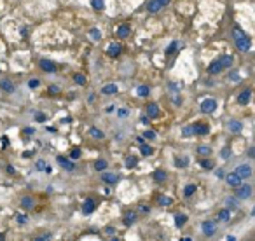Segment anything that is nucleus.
Returning a JSON list of instances; mask_svg holds the SVG:
<instances>
[{
	"instance_id": "obj_1",
	"label": "nucleus",
	"mask_w": 255,
	"mask_h": 241,
	"mask_svg": "<svg viewBox=\"0 0 255 241\" xmlns=\"http://www.w3.org/2000/svg\"><path fill=\"white\" fill-rule=\"evenodd\" d=\"M252 192H253V191H252V185H246V183L236 187V198L238 199H248L250 196H252Z\"/></svg>"
},
{
	"instance_id": "obj_2",
	"label": "nucleus",
	"mask_w": 255,
	"mask_h": 241,
	"mask_svg": "<svg viewBox=\"0 0 255 241\" xmlns=\"http://www.w3.org/2000/svg\"><path fill=\"white\" fill-rule=\"evenodd\" d=\"M234 42H236V47H238V51H241V53H246V51H250V47H252V40H250L246 35H245V37L236 38Z\"/></svg>"
},
{
	"instance_id": "obj_3",
	"label": "nucleus",
	"mask_w": 255,
	"mask_h": 241,
	"mask_svg": "<svg viewBox=\"0 0 255 241\" xmlns=\"http://www.w3.org/2000/svg\"><path fill=\"white\" fill-rule=\"evenodd\" d=\"M201 229H203V234L205 236H213L217 232V224L213 222V220H205L203 224H201Z\"/></svg>"
},
{
	"instance_id": "obj_4",
	"label": "nucleus",
	"mask_w": 255,
	"mask_h": 241,
	"mask_svg": "<svg viewBox=\"0 0 255 241\" xmlns=\"http://www.w3.org/2000/svg\"><path fill=\"white\" fill-rule=\"evenodd\" d=\"M215 108H217V102L213 98H208L205 102H201V112L203 114H212L215 112Z\"/></svg>"
},
{
	"instance_id": "obj_5",
	"label": "nucleus",
	"mask_w": 255,
	"mask_h": 241,
	"mask_svg": "<svg viewBox=\"0 0 255 241\" xmlns=\"http://www.w3.org/2000/svg\"><path fill=\"white\" fill-rule=\"evenodd\" d=\"M122 51V46L119 42H114V44H109V47H107V54H109L110 58H117Z\"/></svg>"
},
{
	"instance_id": "obj_6",
	"label": "nucleus",
	"mask_w": 255,
	"mask_h": 241,
	"mask_svg": "<svg viewBox=\"0 0 255 241\" xmlns=\"http://www.w3.org/2000/svg\"><path fill=\"white\" fill-rule=\"evenodd\" d=\"M225 180H227V183L231 187H238V185H241V180L243 178L239 177L236 171H233V173H229V175H225Z\"/></svg>"
},
{
	"instance_id": "obj_7",
	"label": "nucleus",
	"mask_w": 255,
	"mask_h": 241,
	"mask_svg": "<svg viewBox=\"0 0 255 241\" xmlns=\"http://www.w3.org/2000/svg\"><path fill=\"white\" fill-rule=\"evenodd\" d=\"M56 161H58V164H60L63 170H68V171H72V170L75 168V164H74L70 159H66L65 155H58V157H56Z\"/></svg>"
},
{
	"instance_id": "obj_8",
	"label": "nucleus",
	"mask_w": 255,
	"mask_h": 241,
	"mask_svg": "<svg viewBox=\"0 0 255 241\" xmlns=\"http://www.w3.org/2000/svg\"><path fill=\"white\" fill-rule=\"evenodd\" d=\"M236 173H238L241 178H250L252 177V166L250 164H239L236 168Z\"/></svg>"
},
{
	"instance_id": "obj_9",
	"label": "nucleus",
	"mask_w": 255,
	"mask_h": 241,
	"mask_svg": "<svg viewBox=\"0 0 255 241\" xmlns=\"http://www.w3.org/2000/svg\"><path fill=\"white\" fill-rule=\"evenodd\" d=\"M222 70H224V66H222V63H220V59H215V61H212V63L208 65V74H212V75L220 74Z\"/></svg>"
},
{
	"instance_id": "obj_10",
	"label": "nucleus",
	"mask_w": 255,
	"mask_h": 241,
	"mask_svg": "<svg viewBox=\"0 0 255 241\" xmlns=\"http://www.w3.org/2000/svg\"><path fill=\"white\" fill-rule=\"evenodd\" d=\"M94 208H96L94 201H93L91 198H87L86 201H84V204H82V213L89 215V213H93V211H94Z\"/></svg>"
},
{
	"instance_id": "obj_11",
	"label": "nucleus",
	"mask_w": 255,
	"mask_h": 241,
	"mask_svg": "<svg viewBox=\"0 0 255 241\" xmlns=\"http://www.w3.org/2000/svg\"><path fill=\"white\" fill-rule=\"evenodd\" d=\"M161 9H163V6H161V2H159V0H150V2L147 4V11L152 12V14L159 12Z\"/></svg>"
},
{
	"instance_id": "obj_12",
	"label": "nucleus",
	"mask_w": 255,
	"mask_h": 241,
	"mask_svg": "<svg viewBox=\"0 0 255 241\" xmlns=\"http://www.w3.org/2000/svg\"><path fill=\"white\" fill-rule=\"evenodd\" d=\"M250 96H252V91H250V89L241 91V93H239V96H238V103H239V105H246V103L250 102Z\"/></svg>"
},
{
	"instance_id": "obj_13",
	"label": "nucleus",
	"mask_w": 255,
	"mask_h": 241,
	"mask_svg": "<svg viewBox=\"0 0 255 241\" xmlns=\"http://www.w3.org/2000/svg\"><path fill=\"white\" fill-rule=\"evenodd\" d=\"M40 68L44 70V72H54L56 70V65L53 63V61H49V59H40Z\"/></svg>"
},
{
	"instance_id": "obj_14",
	"label": "nucleus",
	"mask_w": 255,
	"mask_h": 241,
	"mask_svg": "<svg viewBox=\"0 0 255 241\" xmlns=\"http://www.w3.org/2000/svg\"><path fill=\"white\" fill-rule=\"evenodd\" d=\"M124 225H133L136 220V211H133V210H129V211H126L124 213Z\"/></svg>"
},
{
	"instance_id": "obj_15",
	"label": "nucleus",
	"mask_w": 255,
	"mask_h": 241,
	"mask_svg": "<svg viewBox=\"0 0 255 241\" xmlns=\"http://www.w3.org/2000/svg\"><path fill=\"white\" fill-rule=\"evenodd\" d=\"M147 115L149 117H159V107L156 105V103H149L147 105Z\"/></svg>"
},
{
	"instance_id": "obj_16",
	"label": "nucleus",
	"mask_w": 255,
	"mask_h": 241,
	"mask_svg": "<svg viewBox=\"0 0 255 241\" xmlns=\"http://www.w3.org/2000/svg\"><path fill=\"white\" fill-rule=\"evenodd\" d=\"M192 128H194V135H201V136L203 135H208V131H210V128H208L206 124H194Z\"/></svg>"
},
{
	"instance_id": "obj_17",
	"label": "nucleus",
	"mask_w": 255,
	"mask_h": 241,
	"mask_svg": "<svg viewBox=\"0 0 255 241\" xmlns=\"http://www.w3.org/2000/svg\"><path fill=\"white\" fill-rule=\"evenodd\" d=\"M102 180H103L105 183H110V185H114V183H117L119 177H117V175H114V173H105L103 177H102Z\"/></svg>"
},
{
	"instance_id": "obj_18",
	"label": "nucleus",
	"mask_w": 255,
	"mask_h": 241,
	"mask_svg": "<svg viewBox=\"0 0 255 241\" xmlns=\"http://www.w3.org/2000/svg\"><path fill=\"white\" fill-rule=\"evenodd\" d=\"M115 93H117V86L115 84H107V86L102 87V94L110 96V94H115Z\"/></svg>"
},
{
	"instance_id": "obj_19",
	"label": "nucleus",
	"mask_w": 255,
	"mask_h": 241,
	"mask_svg": "<svg viewBox=\"0 0 255 241\" xmlns=\"http://www.w3.org/2000/svg\"><path fill=\"white\" fill-rule=\"evenodd\" d=\"M152 177H154V180H156V182H164V180L168 178V175H166V171H164V170H156V171L152 173Z\"/></svg>"
},
{
	"instance_id": "obj_20",
	"label": "nucleus",
	"mask_w": 255,
	"mask_h": 241,
	"mask_svg": "<svg viewBox=\"0 0 255 241\" xmlns=\"http://www.w3.org/2000/svg\"><path fill=\"white\" fill-rule=\"evenodd\" d=\"M129 32H131L129 26H128V25H122V26L117 28V32H115V33H117V37H119V38H126L128 35H129Z\"/></svg>"
},
{
	"instance_id": "obj_21",
	"label": "nucleus",
	"mask_w": 255,
	"mask_h": 241,
	"mask_svg": "<svg viewBox=\"0 0 255 241\" xmlns=\"http://www.w3.org/2000/svg\"><path fill=\"white\" fill-rule=\"evenodd\" d=\"M229 219H231V210L229 208H224V210L218 211V220H220V222H227Z\"/></svg>"
},
{
	"instance_id": "obj_22",
	"label": "nucleus",
	"mask_w": 255,
	"mask_h": 241,
	"mask_svg": "<svg viewBox=\"0 0 255 241\" xmlns=\"http://www.w3.org/2000/svg\"><path fill=\"white\" fill-rule=\"evenodd\" d=\"M33 204H35V201H33V198H30V196L21 199V208H25V210L33 208Z\"/></svg>"
},
{
	"instance_id": "obj_23",
	"label": "nucleus",
	"mask_w": 255,
	"mask_h": 241,
	"mask_svg": "<svg viewBox=\"0 0 255 241\" xmlns=\"http://www.w3.org/2000/svg\"><path fill=\"white\" fill-rule=\"evenodd\" d=\"M229 129H231L233 133H239V131L243 129V124L239 123V121H231V123H229Z\"/></svg>"
},
{
	"instance_id": "obj_24",
	"label": "nucleus",
	"mask_w": 255,
	"mask_h": 241,
	"mask_svg": "<svg viewBox=\"0 0 255 241\" xmlns=\"http://www.w3.org/2000/svg\"><path fill=\"white\" fill-rule=\"evenodd\" d=\"M0 87H2L4 91H7V93H12V89H14V86H12V82H11V80H7V79L0 80Z\"/></svg>"
},
{
	"instance_id": "obj_25",
	"label": "nucleus",
	"mask_w": 255,
	"mask_h": 241,
	"mask_svg": "<svg viewBox=\"0 0 255 241\" xmlns=\"http://www.w3.org/2000/svg\"><path fill=\"white\" fill-rule=\"evenodd\" d=\"M89 135H91L93 138H98V140H102L105 136L103 131H102V129H98V128H91V129H89Z\"/></svg>"
},
{
	"instance_id": "obj_26",
	"label": "nucleus",
	"mask_w": 255,
	"mask_h": 241,
	"mask_svg": "<svg viewBox=\"0 0 255 241\" xmlns=\"http://www.w3.org/2000/svg\"><path fill=\"white\" fill-rule=\"evenodd\" d=\"M220 63H222L224 68H229L231 65H233V56H220Z\"/></svg>"
},
{
	"instance_id": "obj_27",
	"label": "nucleus",
	"mask_w": 255,
	"mask_h": 241,
	"mask_svg": "<svg viewBox=\"0 0 255 241\" xmlns=\"http://www.w3.org/2000/svg\"><path fill=\"white\" fill-rule=\"evenodd\" d=\"M136 93H138V96L145 98V96H149L150 89H149V86H138V87H136Z\"/></svg>"
},
{
	"instance_id": "obj_28",
	"label": "nucleus",
	"mask_w": 255,
	"mask_h": 241,
	"mask_svg": "<svg viewBox=\"0 0 255 241\" xmlns=\"http://www.w3.org/2000/svg\"><path fill=\"white\" fill-rule=\"evenodd\" d=\"M185 222H187V217H185V215H177V217H175V225H177V227H184Z\"/></svg>"
},
{
	"instance_id": "obj_29",
	"label": "nucleus",
	"mask_w": 255,
	"mask_h": 241,
	"mask_svg": "<svg viewBox=\"0 0 255 241\" xmlns=\"http://www.w3.org/2000/svg\"><path fill=\"white\" fill-rule=\"evenodd\" d=\"M225 204H227L229 210H236L238 208V199L236 198H227L225 199Z\"/></svg>"
},
{
	"instance_id": "obj_30",
	"label": "nucleus",
	"mask_w": 255,
	"mask_h": 241,
	"mask_svg": "<svg viewBox=\"0 0 255 241\" xmlns=\"http://www.w3.org/2000/svg\"><path fill=\"white\" fill-rule=\"evenodd\" d=\"M201 168H205V170H213L215 168V164H213V161H210V159H201Z\"/></svg>"
},
{
	"instance_id": "obj_31",
	"label": "nucleus",
	"mask_w": 255,
	"mask_h": 241,
	"mask_svg": "<svg viewBox=\"0 0 255 241\" xmlns=\"http://www.w3.org/2000/svg\"><path fill=\"white\" fill-rule=\"evenodd\" d=\"M178 47H180V42H178V40H173V42L169 44V47L166 49V54H173Z\"/></svg>"
},
{
	"instance_id": "obj_32",
	"label": "nucleus",
	"mask_w": 255,
	"mask_h": 241,
	"mask_svg": "<svg viewBox=\"0 0 255 241\" xmlns=\"http://www.w3.org/2000/svg\"><path fill=\"white\" fill-rule=\"evenodd\" d=\"M136 163H138V159H136L135 155H129V157H126V166L129 168V170L136 166Z\"/></svg>"
},
{
	"instance_id": "obj_33",
	"label": "nucleus",
	"mask_w": 255,
	"mask_h": 241,
	"mask_svg": "<svg viewBox=\"0 0 255 241\" xmlns=\"http://www.w3.org/2000/svg\"><path fill=\"white\" fill-rule=\"evenodd\" d=\"M94 168H96L98 171H103V170H107V161H103V159H98L96 163H94Z\"/></svg>"
},
{
	"instance_id": "obj_34",
	"label": "nucleus",
	"mask_w": 255,
	"mask_h": 241,
	"mask_svg": "<svg viewBox=\"0 0 255 241\" xmlns=\"http://www.w3.org/2000/svg\"><path fill=\"white\" fill-rule=\"evenodd\" d=\"M140 152H141V155H145V157H149V155H152V152H154V149H152V147H149V145H141Z\"/></svg>"
},
{
	"instance_id": "obj_35",
	"label": "nucleus",
	"mask_w": 255,
	"mask_h": 241,
	"mask_svg": "<svg viewBox=\"0 0 255 241\" xmlns=\"http://www.w3.org/2000/svg\"><path fill=\"white\" fill-rule=\"evenodd\" d=\"M89 35H91L93 40H100V38H102V32L96 30V28H91V30H89Z\"/></svg>"
},
{
	"instance_id": "obj_36",
	"label": "nucleus",
	"mask_w": 255,
	"mask_h": 241,
	"mask_svg": "<svg viewBox=\"0 0 255 241\" xmlns=\"http://www.w3.org/2000/svg\"><path fill=\"white\" fill-rule=\"evenodd\" d=\"M157 203L161 204V206H169V204L173 203V201H171V198H166V196H161V198L157 199Z\"/></svg>"
},
{
	"instance_id": "obj_37",
	"label": "nucleus",
	"mask_w": 255,
	"mask_h": 241,
	"mask_svg": "<svg viewBox=\"0 0 255 241\" xmlns=\"http://www.w3.org/2000/svg\"><path fill=\"white\" fill-rule=\"evenodd\" d=\"M194 192H196V185H194V183H189V185L185 187V191H184V194L187 196V198H189V196H192Z\"/></svg>"
},
{
	"instance_id": "obj_38",
	"label": "nucleus",
	"mask_w": 255,
	"mask_h": 241,
	"mask_svg": "<svg viewBox=\"0 0 255 241\" xmlns=\"http://www.w3.org/2000/svg\"><path fill=\"white\" fill-rule=\"evenodd\" d=\"M233 37H234V40H236V38H239V37H245V32L241 30V28L234 26L233 28Z\"/></svg>"
},
{
	"instance_id": "obj_39",
	"label": "nucleus",
	"mask_w": 255,
	"mask_h": 241,
	"mask_svg": "<svg viewBox=\"0 0 255 241\" xmlns=\"http://www.w3.org/2000/svg\"><path fill=\"white\" fill-rule=\"evenodd\" d=\"M74 80H75V84H79V86H84V84H86V77L81 75V74L74 75Z\"/></svg>"
},
{
	"instance_id": "obj_40",
	"label": "nucleus",
	"mask_w": 255,
	"mask_h": 241,
	"mask_svg": "<svg viewBox=\"0 0 255 241\" xmlns=\"http://www.w3.org/2000/svg\"><path fill=\"white\" fill-rule=\"evenodd\" d=\"M197 152H199L201 155H210V154H212V149H210V147H206V145H201L199 149H197Z\"/></svg>"
},
{
	"instance_id": "obj_41",
	"label": "nucleus",
	"mask_w": 255,
	"mask_h": 241,
	"mask_svg": "<svg viewBox=\"0 0 255 241\" xmlns=\"http://www.w3.org/2000/svg\"><path fill=\"white\" fill-rule=\"evenodd\" d=\"M91 6L94 7V9H98V11H102L105 7V4H103V0H91Z\"/></svg>"
},
{
	"instance_id": "obj_42",
	"label": "nucleus",
	"mask_w": 255,
	"mask_h": 241,
	"mask_svg": "<svg viewBox=\"0 0 255 241\" xmlns=\"http://www.w3.org/2000/svg\"><path fill=\"white\" fill-rule=\"evenodd\" d=\"M182 135H184V136H192V135H194V128H192V126H185V128L182 129Z\"/></svg>"
},
{
	"instance_id": "obj_43",
	"label": "nucleus",
	"mask_w": 255,
	"mask_h": 241,
	"mask_svg": "<svg viewBox=\"0 0 255 241\" xmlns=\"http://www.w3.org/2000/svg\"><path fill=\"white\" fill-rule=\"evenodd\" d=\"M175 166L177 168H185L187 166V159H180V157H177V159H175Z\"/></svg>"
},
{
	"instance_id": "obj_44",
	"label": "nucleus",
	"mask_w": 255,
	"mask_h": 241,
	"mask_svg": "<svg viewBox=\"0 0 255 241\" xmlns=\"http://www.w3.org/2000/svg\"><path fill=\"white\" fill-rule=\"evenodd\" d=\"M143 135H145V138H147V140H154V138H156V131H152V129L145 131Z\"/></svg>"
},
{
	"instance_id": "obj_45",
	"label": "nucleus",
	"mask_w": 255,
	"mask_h": 241,
	"mask_svg": "<svg viewBox=\"0 0 255 241\" xmlns=\"http://www.w3.org/2000/svg\"><path fill=\"white\" fill-rule=\"evenodd\" d=\"M70 157H72V159H79V157H81V150H79V149H74V150L70 152Z\"/></svg>"
},
{
	"instance_id": "obj_46",
	"label": "nucleus",
	"mask_w": 255,
	"mask_h": 241,
	"mask_svg": "<svg viewBox=\"0 0 255 241\" xmlns=\"http://www.w3.org/2000/svg\"><path fill=\"white\" fill-rule=\"evenodd\" d=\"M220 155H222L224 159H229V157H231V150H229V147H225V149L220 152Z\"/></svg>"
},
{
	"instance_id": "obj_47",
	"label": "nucleus",
	"mask_w": 255,
	"mask_h": 241,
	"mask_svg": "<svg viewBox=\"0 0 255 241\" xmlns=\"http://www.w3.org/2000/svg\"><path fill=\"white\" fill-rule=\"evenodd\" d=\"M229 79L233 80V82H238L239 80V74L238 72H231V74H229Z\"/></svg>"
},
{
	"instance_id": "obj_48",
	"label": "nucleus",
	"mask_w": 255,
	"mask_h": 241,
	"mask_svg": "<svg viewBox=\"0 0 255 241\" xmlns=\"http://www.w3.org/2000/svg\"><path fill=\"white\" fill-rule=\"evenodd\" d=\"M26 222H28V217H26V215H19V217H18V224H19V225L26 224Z\"/></svg>"
},
{
	"instance_id": "obj_49",
	"label": "nucleus",
	"mask_w": 255,
	"mask_h": 241,
	"mask_svg": "<svg viewBox=\"0 0 255 241\" xmlns=\"http://www.w3.org/2000/svg\"><path fill=\"white\" fill-rule=\"evenodd\" d=\"M126 115H129V110H126V108H121V110H119V117H126Z\"/></svg>"
},
{
	"instance_id": "obj_50",
	"label": "nucleus",
	"mask_w": 255,
	"mask_h": 241,
	"mask_svg": "<svg viewBox=\"0 0 255 241\" xmlns=\"http://www.w3.org/2000/svg\"><path fill=\"white\" fill-rule=\"evenodd\" d=\"M38 84H40V82H38L37 79H33V80H30V82H28V86H30V87H37Z\"/></svg>"
},
{
	"instance_id": "obj_51",
	"label": "nucleus",
	"mask_w": 255,
	"mask_h": 241,
	"mask_svg": "<svg viewBox=\"0 0 255 241\" xmlns=\"http://www.w3.org/2000/svg\"><path fill=\"white\" fill-rule=\"evenodd\" d=\"M215 175H217V178H225V173H224V170H217V171H215Z\"/></svg>"
},
{
	"instance_id": "obj_52",
	"label": "nucleus",
	"mask_w": 255,
	"mask_h": 241,
	"mask_svg": "<svg viewBox=\"0 0 255 241\" xmlns=\"http://www.w3.org/2000/svg\"><path fill=\"white\" fill-rule=\"evenodd\" d=\"M37 170H46V161H38L37 163Z\"/></svg>"
},
{
	"instance_id": "obj_53",
	"label": "nucleus",
	"mask_w": 255,
	"mask_h": 241,
	"mask_svg": "<svg viewBox=\"0 0 255 241\" xmlns=\"http://www.w3.org/2000/svg\"><path fill=\"white\" fill-rule=\"evenodd\" d=\"M35 119H37L38 123H44V121H46V115H44V114H37V115H35Z\"/></svg>"
},
{
	"instance_id": "obj_54",
	"label": "nucleus",
	"mask_w": 255,
	"mask_h": 241,
	"mask_svg": "<svg viewBox=\"0 0 255 241\" xmlns=\"http://www.w3.org/2000/svg\"><path fill=\"white\" fill-rule=\"evenodd\" d=\"M49 238H51V234H49V232H47V234H44V236H38V238H37V241H42V239H49Z\"/></svg>"
},
{
	"instance_id": "obj_55",
	"label": "nucleus",
	"mask_w": 255,
	"mask_h": 241,
	"mask_svg": "<svg viewBox=\"0 0 255 241\" xmlns=\"http://www.w3.org/2000/svg\"><path fill=\"white\" fill-rule=\"evenodd\" d=\"M248 155L252 157V159H255V147H252V149L248 150Z\"/></svg>"
},
{
	"instance_id": "obj_56",
	"label": "nucleus",
	"mask_w": 255,
	"mask_h": 241,
	"mask_svg": "<svg viewBox=\"0 0 255 241\" xmlns=\"http://www.w3.org/2000/svg\"><path fill=\"white\" fill-rule=\"evenodd\" d=\"M49 93H51V94H54V93H58V87L51 86V87H49Z\"/></svg>"
},
{
	"instance_id": "obj_57",
	"label": "nucleus",
	"mask_w": 255,
	"mask_h": 241,
	"mask_svg": "<svg viewBox=\"0 0 255 241\" xmlns=\"http://www.w3.org/2000/svg\"><path fill=\"white\" fill-rule=\"evenodd\" d=\"M149 119H150V117H149V115H145V117H141V123H143V124H149V123H150Z\"/></svg>"
},
{
	"instance_id": "obj_58",
	"label": "nucleus",
	"mask_w": 255,
	"mask_h": 241,
	"mask_svg": "<svg viewBox=\"0 0 255 241\" xmlns=\"http://www.w3.org/2000/svg\"><path fill=\"white\" fill-rule=\"evenodd\" d=\"M159 2H161V6H163V7H166L169 2H171V0H159Z\"/></svg>"
},
{
	"instance_id": "obj_59",
	"label": "nucleus",
	"mask_w": 255,
	"mask_h": 241,
	"mask_svg": "<svg viewBox=\"0 0 255 241\" xmlns=\"http://www.w3.org/2000/svg\"><path fill=\"white\" fill-rule=\"evenodd\" d=\"M105 232H107V234H114V227H107Z\"/></svg>"
},
{
	"instance_id": "obj_60",
	"label": "nucleus",
	"mask_w": 255,
	"mask_h": 241,
	"mask_svg": "<svg viewBox=\"0 0 255 241\" xmlns=\"http://www.w3.org/2000/svg\"><path fill=\"white\" fill-rule=\"evenodd\" d=\"M105 110H107V112H114V105H110V107H107V108H105Z\"/></svg>"
},
{
	"instance_id": "obj_61",
	"label": "nucleus",
	"mask_w": 255,
	"mask_h": 241,
	"mask_svg": "<svg viewBox=\"0 0 255 241\" xmlns=\"http://www.w3.org/2000/svg\"><path fill=\"white\" fill-rule=\"evenodd\" d=\"M169 89H173V91H177V89H178V86H177V84H169Z\"/></svg>"
},
{
	"instance_id": "obj_62",
	"label": "nucleus",
	"mask_w": 255,
	"mask_h": 241,
	"mask_svg": "<svg viewBox=\"0 0 255 241\" xmlns=\"http://www.w3.org/2000/svg\"><path fill=\"white\" fill-rule=\"evenodd\" d=\"M26 133H28V135H32V133H33V129H32V128H26V129H25V135H26Z\"/></svg>"
},
{
	"instance_id": "obj_63",
	"label": "nucleus",
	"mask_w": 255,
	"mask_h": 241,
	"mask_svg": "<svg viewBox=\"0 0 255 241\" xmlns=\"http://www.w3.org/2000/svg\"><path fill=\"white\" fill-rule=\"evenodd\" d=\"M252 215H255V206H253V210H252Z\"/></svg>"
}]
</instances>
